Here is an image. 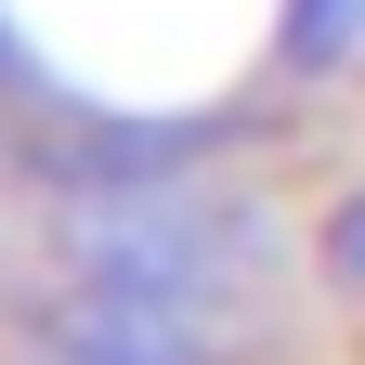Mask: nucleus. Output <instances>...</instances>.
Returning <instances> with one entry per match:
<instances>
[{
	"instance_id": "nucleus-3",
	"label": "nucleus",
	"mask_w": 365,
	"mask_h": 365,
	"mask_svg": "<svg viewBox=\"0 0 365 365\" xmlns=\"http://www.w3.org/2000/svg\"><path fill=\"white\" fill-rule=\"evenodd\" d=\"M327 261H339V274H352V287H365V196H352V209L327 222Z\"/></svg>"
},
{
	"instance_id": "nucleus-2",
	"label": "nucleus",
	"mask_w": 365,
	"mask_h": 365,
	"mask_svg": "<svg viewBox=\"0 0 365 365\" xmlns=\"http://www.w3.org/2000/svg\"><path fill=\"white\" fill-rule=\"evenodd\" d=\"M352 26H365V0H300V53H327V39L352 53Z\"/></svg>"
},
{
	"instance_id": "nucleus-1",
	"label": "nucleus",
	"mask_w": 365,
	"mask_h": 365,
	"mask_svg": "<svg viewBox=\"0 0 365 365\" xmlns=\"http://www.w3.org/2000/svg\"><path fill=\"white\" fill-rule=\"evenodd\" d=\"M274 287V222L222 196H91L66 287L39 300V365H222Z\"/></svg>"
}]
</instances>
